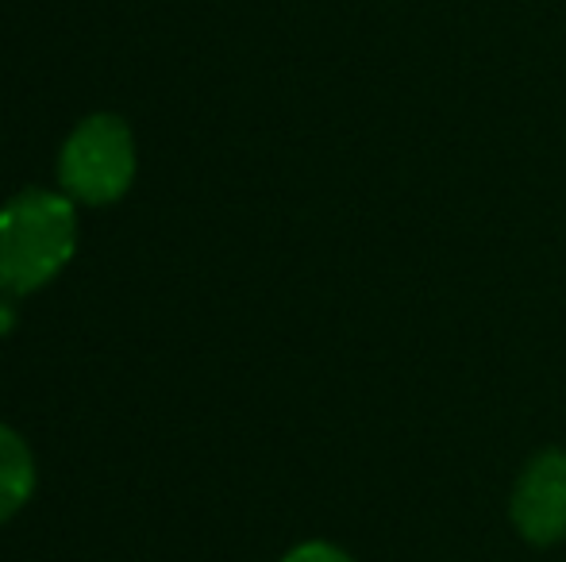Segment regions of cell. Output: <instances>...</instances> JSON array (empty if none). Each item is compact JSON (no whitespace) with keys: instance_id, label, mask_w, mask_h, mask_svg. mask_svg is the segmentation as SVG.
I'll return each mask as SVG.
<instances>
[{"instance_id":"6da1fadb","label":"cell","mask_w":566,"mask_h":562,"mask_svg":"<svg viewBox=\"0 0 566 562\" xmlns=\"http://www.w3.org/2000/svg\"><path fill=\"white\" fill-rule=\"evenodd\" d=\"M77 247V212L66 193L28 189L0 209V289L35 293Z\"/></svg>"},{"instance_id":"7a4b0ae2","label":"cell","mask_w":566,"mask_h":562,"mask_svg":"<svg viewBox=\"0 0 566 562\" xmlns=\"http://www.w3.org/2000/svg\"><path fill=\"white\" fill-rule=\"evenodd\" d=\"M59 178L70 201L108 204L127 193L135 178V139L119 116H90L62 147Z\"/></svg>"},{"instance_id":"3957f363","label":"cell","mask_w":566,"mask_h":562,"mask_svg":"<svg viewBox=\"0 0 566 562\" xmlns=\"http://www.w3.org/2000/svg\"><path fill=\"white\" fill-rule=\"evenodd\" d=\"M509 517L521 540L536 548H552L566 540V450L547 447L524 463L516 474L513 497H509Z\"/></svg>"},{"instance_id":"277c9868","label":"cell","mask_w":566,"mask_h":562,"mask_svg":"<svg viewBox=\"0 0 566 562\" xmlns=\"http://www.w3.org/2000/svg\"><path fill=\"white\" fill-rule=\"evenodd\" d=\"M31 489H35V463L28 443L0 424V524L28 505Z\"/></svg>"},{"instance_id":"5b68a950","label":"cell","mask_w":566,"mask_h":562,"mask_svg":"<svg viewBox=\"0 0 566 562\" xmlns=\"http://www.w3.org/2000/svg\"><path fill=\"white\" fill-rule=\"evenodd\" d=\"M282 562H355V559H350L343 548H336V543L313 540V543H301V548H293Z\"/></svg>"}]
</instances>
